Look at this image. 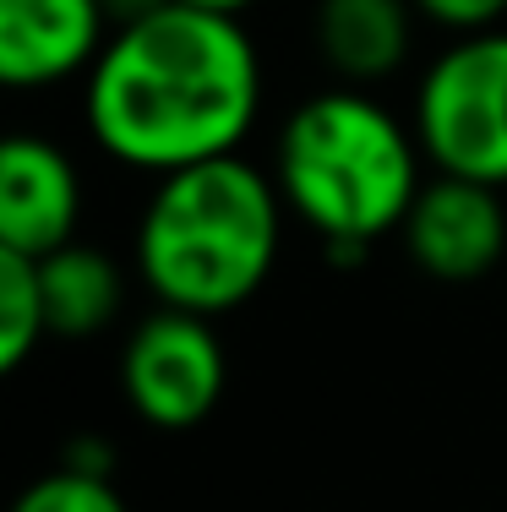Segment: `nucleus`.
<instances>
[{"label":"nucleus","mask_w":507,"mask_h":512,"mask_svg":"<svg viewBox=\"0 0 507 512\" xmlns=\"http://www.w3.org/2000/svg\"><path fill=\"white\" fill-rule=\"evenodd\" d=\"M262 115V55L240 17L169 0L120 22L82 82V120L104 158L175 175L240 153Z\"/></svg>","instance_id":"nucleus-1"},{"label":"nucleus","mask_w":507,"mask_h":512,"mask_svg":"<svg viewBox=\"0 0 507 512\" xmlns=\"http://www.w3.org/2000/svg\"><path fill=\"white\" fill-rule=\"evenodd\" d=\"M426 153L404 115L371 88H322L284 115L273 137V186L289 218L328 246L333 262H360L366 246L404 229L426 186Z\"/></svg>","instance_id":"nucleus-2"},{"label":"nucleus","mask_w":507,"mask_h":512,"mask_svg":"<svg viewBox=\"0 0 507 512\" xmlns=\"http://www.w3.org/2000/svg\"><path fill=\"white\" fill-rule=\"evenodd\" d=\"M289 207L262 164L240 153L153 180L142 202L131 262L159 306L229 316L262 295L279 267Z\"/></svg>","instance_id":"nucleus-3"},{"label":"nucleus","mask_w":507,"mask_h":512,"mask_svg":"<svg viewBox=\"0 0 507 512\" xmlns=\"http://www.w3.org/2000/svg\"><path fill=\"white\" fill-rule=\"evenodd\" d=\"M409 126L437 175L507 191V28L442 44L415 82Z\"/></svg>","instance_id":"nucleus-4"},{"label":"nucleus","mask_w":507,"mask_h":512,"mask_svg":"<svg viewBox=\"0 0 507 512\" xmlns=\"http://www.w3.org/2000/svg\"><path fill=\"white\" fill-rule=\"evenodd\" d=\"M229 360L213 316L191 311H148L120 349V393L131 414L153 431H191L224 398Z\"/></svg>","instance_id":"nucleus-5"},{"label":"nucleus","mask_w":507,"mask_h":512,"mask_svg":"<svg viewBox=\"0 0 507 512\" xmlns=\"http://www.w3.org/2000/svg\"><path fill=\"white\" fill-rule=\"evenodd\" d=\"M404 256L437 284H475L507 256V207L497 186L480 180L437 175L420 186L409 207L404 229Z\"/></svg>","instance_id":"nucleus-6"},{"label":"nucleus","mask_w":507,"mask_h":512,"mask_svg":"<svg viewBox=\"0 0 507 512\" xmlns=\"http://www.w3.org/2000/svg\"><path fill=\"white\" fill-rule=\"evenodd\" d=\"M110 33L104 0H0V82L39 93L88 77Z\"/></svg>","instance_id":"nucleus-7"},{"label":"nucleus","mask_w":507,"mask_h":512,"mask_svg":"<svg viewBox=\"0 0 507 512\" xmlns=\"http://www.w3.org/2000/svg\"><path fill=\"white\" fill-rule=\"evenodd\" d=\"M82 175L71 153L50 137H17L0 148V246L22 256H50L77 240Z\"/></svg>","instance_id":"nucleus-8"},{"label":"nucleus","mask_w":507,"mask_h":512,"mask_svg":"<svg viewBox=\"0 0 507 512\" xmlns=\"http://www.w3.org/2000/svg\"><path fill=\"white\" fill-rule=\"evenodd\" d=\"M415 0H317L311 44L344 88H377L404 71L415 50Z\"/></svg>","instance_id":"nucleus-9"},{"label":"nucleus","mask_w":507,"mask_h":512,"mask_svg":"<svg viewBox=\"0 0 507 512\" xmlns=\"http://www.w3.org/2000/svg\"><path fill=\"white\" fill-rule=\"evenodd\" d=\"M39 284L55 338H93L126 306V267L88 240H71V246L39 256Z\"/></svg>","instance_id":"nucleus-10"},{"label":"nucleus","mask_w":507,"mask_h":512,"mask_svg":"<svg viewBox=\"0 0 507 512\" xmlns=\"http://www.w3.org/2000/svg\"><path fill=\"white\" fill-rule=\"evenodd\" d=\"M44 333H50V311H44L39 256L0 246V371H22Z\"/></svg>","instance_id":"nucleus-11"},{"label":"nucleus","mask_w":507,"mask_h":512,"mask_svg":"<svg viewBox=\"0 0 507 512\" xmlns=\"http://www.w3.org/2000/svg\"><path fill=\"white\" fill-rule=\"evenodd\" d=\"M11 512H131L126 496L115 491V480L104 474H77V469H50L39 480L22 485V496L11 502Z\"/></svg>","instance_id":"nucleus-12"},{"label":"nucleus","mask_w":507,"mask_h":512,"mask_svg":"<svg viewBox=\"0 0 507 512\" xmlns=\"http://www.w3.org/2000/svg\"><path fill=\"white\" fill-rule=\"evenodd\" d=\"M420 22H431V28L453 33V39H464V33H486V28H502L507 17V0H415Z\"/></svg>","instance_id":"nucleus-13"},{"label":"nucleus","mask_w":507,"mask_h":512,"mask_svg":"<svg viewBox=\"0 0 507 512\" xmlns=\"http://www.w3.org/2000/svg\"><path fill=\"white\" fill-rule=\"evenodd\" d=\"M66 469H77V474H104V480H110L115 474V442L104 431H77L66 442Z\"/></svg>","instance_id":"nucleus-14"},{"label":"nucleus","mask_w":507,"mask_h":512,"mask_svg":"<svg viewBox=\"0 0 507 512\" xmlns=\"http://www.w3.org/2000/svg\"><path fill=\"white\" fill-rule=\"evenodd\" d=\"M159 6H169V0H104V11H110L115 28L120 22H137V17H153Z\"/></svg>","instance_id":"nucleus-15"},{"label":"nucleus","mask_w":507,"mask_h":512,"mask_svg":"<svg viewBox=\"0 0 507 512\" xmlns=\"http://www.w3.org/2000/svg\"><path fill=\"white\" fill-rule=\"evenodd\" d=\"M180 6H202V11H219V17H246L257 0H180Z\"/></svg>","instance_id":"nucleus-16"}]
</instances>
